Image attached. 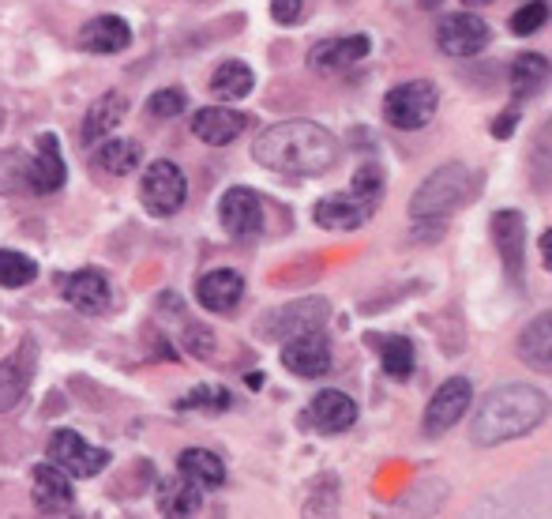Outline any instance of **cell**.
<instances>
[{"label":"cell","instance_id":"obj_1","mask_svg":"<svg viewBox=\"0 0 552 519\" xmlns=\"http://www.w3.org/2000/svg\"><path fill=\"white\" fill-rule=\"evenodd\" d=\"M252 158L286 177H320L335 166L338 140L316 121H282L263 128L252 143Z\"/></svg>","mask_w":552,"mask_h":519},{"label":"cell","instance_id":"obj_2","mask_svg":"<svg viewBox=\"0 0 552 519\" xmlns=\"http://www.w3.org/2000/svg\"><path fill=\"white\" fill-rule=\"evenodd\" d=\"M477 192V173L462 162H447L440 170H432L417 192L410 196V234L417 241H436L444 237L451 215L462 204H470Z\"/></svg>","mask_w":552,"mask_h":519},{"label":"cell","instance_id":"obj_3","mask_svg":"<svg viewBox=\"0 0 552 519\" xmlns=\"http://www.w3.org/2000/svg\"><path fill=\"white\" fill-rule=\"evenodd\" d=\"M545 392H537L530 384H504L489 392V399L477 407L474 425H470V437L481 448H496V444L519 441L530 429L541 425L545 418Z\"/></svg>","mask_w":552,"mask_h":519},{"label":"cell","instance_id":"obj_4","mask_svg":"<svg viewBox=\"0 0 552 519\" xmlns=\"http://www.w3.org/2000/svg\"><path fill=\"white\" fill-rule=\"evenodd\" d=\"M384 204V170L376 162H368L361 170L353 173L350 189L335 192V196H323L312 207V219L323 230H335V234H346V230H361L376 211Z\"/></svg>","mask_w":552,"mask_h":519},{"label":"cell","instance_id":"obj_5","mask_svg":"<svg viewBox=\"0 0 552 519\" xmlns=\"http://www.w3.org/2000/svg\"><path fill=\"white\" fill-rule=\"evenodd\" d=\"M440 110V91L429 79H410L391 87L384 98V121L399 132H417V128L432 125V117Z\"/></svg>","mask_w":552,"mask_h":519},{"label":"cell","instance_id":"obj_6","mask_svg":"<svg viewBox=\"0 0 552 519\" xmlns=\"http://www.w3.org/2000/svg\"><path fill=\"white\" fill-rule=\"evenodd\" d=\"M184 196H188V181H184V173L177 162L158 158V162L147 166L143 181H139V200H143V207H147L151 215H158V219L177 215L184 207Z\"/></svg>","mask_w":552,"mask_h":519},{"label":"cell","instance_id":"obj_7","mask_svg":"<svg viewBox=\"0 0 552 519\" xmlns=\"http://www.w3.org/2000/svg\"><path fill=\"white\" fill-rule=\"evenodd\" d=\"M492 42V27L474 12H451L436 27V46L447 57H477Z\"/></svg>","mask_w":552,"mask_h":519},{"label":"cell","instance_id":"obj_8","mask_svg":"<svg viewBox=\"0 0 552 519\" xmlns=\"http://www.w3.org/2000/svg\"><path fill=\"white\" fill-rule=\"evenodd\" d=\"M49 463L61 467L68 478H94L109 463V456L83 441L76 429H57L49 437Z\"/></svg>","mask_w":552,"mask_h":519},{"label":"cell","instance_id":"obj_9","mask_svg":"<svg viewBox=\"0 0 552 519\" xmlns=\"http://www.w3.org/2000/svg\"><path fill=\"white\" fill-rule=\"evenodd\" d=\"M470 403H474V384H470V380H466V377L444 380V384L436 388V395L429 399L425 418H421L425 433H429V437H440V433H447V429H451V425L459 422L462 414L470 410Z\"/></svg>","mask_w":552,"mask_h":519},{"label":"cell","instance_id":"obj_10","mask_svg":"<svg viewBox=\"0 0 552 519\" xmlns=\"http://www.w3.org/2000/svg\"><path fill=\"white\" fill-rule=\"evenodd\" d=\"M282 362L286 369H293L297 377L316 380L323 373H331V343L323 331H301V335H290L286 346H282Z\"/></svg>","mask_w":552,"mask_h":519},{"label":"cell","instance_id":"obj_11","mask_svg":"<svg viewBox=\"0 0 552 519\" xmlns=\"http://www.w3.org/2000/svg\"><path fill=\"white\" fill-rule=\"evenodd\" d=\"M218 219L226 226V234L237 237V241H248V237H256L263 230V204L260 196L245 185H237L222 196V204H218Z\"/></svg>","mask_w":552,"mask_h":519},{"label":"cell","instance_id":"obj_12","mask_svg":"<svg viewBox=\"0 0 552 519\" xmlns=\"http://www.w3.org/2000/svg\"><path fill=\"white\" fill-rule=\"evenodd\" d=\"M492 241H496V252L504 260V271L511 283L522 279V260H526V222H522L519 211H496L492 215Z\"/></svg>","mask_w":552,"mask_h":519},{"label":"cell","instance_id":"obj_13","mask_svg":"<svg viewBox=\"0 0 552 519\" xmlns=\"http://www.w3.org/2000/svg\"><path fill=\"white\" fill-rule=\"evenodd\" d=\"M34 365H38V346L27 339V343L16 346V354H8L0 362V410H12L27 395L34 380Z\"/></svg>","mask_w":552,"mask_h":519},{"label":"cell","instance_id":"obj_14","mask_svg":"<svg viewBox=\"0 0 552 519\" xmlns=\"http://www.w3.org/2000/svg\"><path fill=\"white\" fill-rule=\"evenodd\" d=\"M61 294H64V301H68L72 309H79V313H87V316L106 313L109 298H113V294H109L106 275H102V271H94V268H83V271L64 275Z\"/></svg>","mask_w":552,"mask_h":519},{"label":"cell","instance_id":"obj_15","mask_svg":"<svg viewBox=\"0 0 552 519\" xmlns=\"http://www.w3.org/2000/svg\"><path fill=\"white\" fill-rule=\"evenodd\" d=\"M357 422V403L338 388H323L305 410V425L320 429V433H342Z\"/></svg>","mask_w":552,"mask_h":519},{"label":"cell","instance_id":"obj_16","mask_svg":"<svg viewBox=\"0 0 552 519\" xmlns=\"http://www.w3.org/2000/svg\"><path fill=\"white\" fill-rule=\"evenodd\" d=\"M368 34H350V38H323L316 46L308 49V68L312 72H335V68H346V64H357L368 57Z\"/></svg>","mask_w":552,"mask_h":519},{"label":"cell","instance_id":"obj_17","mask_svg":"<svg viewBox=\"0 0 552 519\" xmlns=\"http://www.w3.org/2000/svg\"><path fill=\"white\" fill-rule=\"evenodd\" d=\"M245 128H248V117L241 110H230V106H207V110H196V117H192L196 140L211 143V147H226Z\"/></svg>","mask_w":552,"mask_h":519},{"label":"cell","instance_id":"obj_18","mask_svg":"<svg viewBox=\"0 0 552 519\" xmlns=\"http://www.w3.org/2000/svg\"><path fill=\"white\" fill-rule=\"evenodd\" d=\"M132 46V27L121 16H94L79 27V49L109 57V53H121Z\"/></svg>","mask_w":552,"mask_h":519},{"label":"cell","instance_id":"obj_19","mask_svg":"<svg viewBox=\"0 0 552 519\" xmlns=\"http://www.w3.org/2000/svg\"><path fill=\"white\" fill-rule=\"evenodd\" d=\"M31 493H34V504L42 512H68L72 501H76V489H72V478L53 467V463H38L31 471Z\"/></svg>","mask_w":552,"mask_h":519},{"label":"cell","instance_id":"obj_20","mask_svg":"<svg viewBox=\"0 0 552 519\" xmlns=\"http://www.w3.org/2000/svg\"><path fill=\"white\" fill-rule=\"evenodd\" d=\"M196 298L211 313H233L241 305V298H245V279L230 268L207 271L200 279V286H196Z\"/></svg>","mask_w":552,"mask_h":519},{"label":"cell","instance_id":"obj_21","mask_svg":"<svg viewBox=\"0 0 552 519\" xmlns=\"http://www.w3.org/2000/svg\"><path fill=\"white\" fill-rule=\"evenodd\" d=\"M124 113H128V98H124L121 91H106L102 98H94L87 117H83V132H79V140L83 143L106 140L109 132L124 121Z\"/></svg>","mask_w":552,"mask_h":519},{"label":"cell","instance_id":"obj_22","mask_svg":"<svg viewBox=\"0 0 552 519\" xmlns=\"http://www.w3.org/2000/svg\"><path fill=\"white\" fill-rule=\"evenodd\" d=\"M64 158H61V147H57V136H42L38 140V155L31 158V192L34 196H49L64 185Z\"/></svg>","mask_w":552,"mask_h":519},{"label":"cell","instance_id":"obj_23","mask_svg":"<svg viewBox=\"0 0 552 519\" xmlns=\"http://www.w3.org/2000/svg\"><path fill=\"white\" fill-rule=\"evenodd\" d=\"M519 358L537 373L552 369V316L541 313L534 316L526 328L519 331Z\"/></svg>","mask_w":552,"mask_h":519},{"label":"cell","instance_id":"obj_24","mask_svg":"<svg viewBox=\"0 0 552 519\" xmlns=\"http://www.w3.org/2000/svg\"><path fill=\"white\" fill-rule=\"evenodd\" d=\"M177 467H181L184 482H192L200 493L203 489L226 486V463H222L215 452H207V448H184L181 459H177Z\"/></svg>","mask_w":552,"mask_h":519},{"label":"cell","instance_id":"obj_25","mask_svg":"<svg viewBox=\"0 0 552 519\" xmlns=\"http://www.w3.org/2000/svg\"><path fill=\"white\" fill-rule=\"evenodd\" d=\"M143 162V147L136 140H106L94 151V170L106 177H128L139 170Z\"/></svg>","mask_w":552,"mask_h":519},{"label":"cell","instance_id":"obj_26","mask_svg":"<svg viewBox=\"0 0 552 519\" xmlns=\"http://www.w3.org/2000/svg\"><path fill=\"white\" fill-rule=\"evenodd\" d=\"M200 504H203V493L192 482H184L181 474L158 486V508H162L166 519H192L200 512Z\"/></svg>","mask_w":552,"mask_h":519},{"label":"cell","instance_id":"obj_27","mask_svg":"<svg viewBox=\"0 0 552 519\" xmlns=\"http://www.w3.org/2000/svg\"><path fill=\"white\" fill-rule=\"evenodd\" d=\"M256 87V72L245 61H222L211 76V95L222 102H237Z\"/></svg>","mask_w":552,"mask_h":519},{"label":"cell","instance_id":"obj_28","mask_svg":"<svg viewBox=\"0 0 552 519\" xmlns=\"http://www.w3.org/2000/svg\"><path fill=\"white\" fill-rule=\"evenodd\" d=\"M545 79H549V61L541 53H522L519 61L511 64V95L526 102L545 87Z\"/></svg>","mask_w":552,"mask_h":519},{"label":"cell","instance_id":"obj_29","mask_svg":"<svg viewBox=\"0 0 552 519\" xmlns=\"http://www.w3.org/2000/svg\"><path fill=\"white\" fill-rule=\"evenodd\" d=\"M327 320V301H297L290 309H282V313L271 320V328H282L286 331V339L290 335H301V331H320V324Z\"/></svg>","mask_w":552,"mask_h":519},{"label":"cell","instance_id":"obj_30","mask_svg":"<svg viewBox=\"0 0 552 519\" xmlns=\"http://www.w3.org/2000/svg\"><path fill=\"white\" fill-rule=\"evenodd\" d=\"M372 343L380 346L387 377L410 380V373H414V343H410V339H402V335H380V339H372Z\"/></svg>","mask_w":552,"mask_h":519},{"label":"cell","instance_id":"obj_31","mask_svg":"<svg viewBox=\"0 0 552 519\" xmlns=\"http://www.w3.org/2000/svg\"><path fill=\"white\" fill-rule=\"evenodd\" d=\"M31 192V158L19 151H0V196Z\"/></svg>","mask_w":552,"mask_h":519},{"label":"cell","instance_id":"obj_32","mask_svg":"<svg viewBox=\"0 0 552 519\" xmlns=\"http://www.w3.org/2000/svg\"><path fill=\"white\" fill-rule=\"evenodd\" d=\"M34 279H38V264L31 256L16 249H0V286L16 290V286H31Z\"/></svg>","mask_w":552,"mask_h":519},{"label":"cell","instance_id":"obj_33","mask_svg":"<svg viewBox=\"0 0 552 519\" xmlns=\"http://www.w3.org/2000/svg\"><path fill=\"white\" fill-rule=\"evenodd\" d=\"M177 410H211V414H222V410H230V392L215 388V384H200V388H192V392L184 395Z\"/></svg>","mask_w":552,"mask_h":519},{"label":"cell","instance_id":"obj_34","mask_svg":"<svg viewBox=\"0 0 552 519\" xmlns=\"http://www.w3.org/2000/svg\"><path fill=\"white\" fill-rule=\"evenodd\" d=\"M545 19H549V4L545 0H530V4H522L519 12L511 16V31L526 38V34H534L545 27Z\"/></svg>","mask_w":552,"mask_h":519},{"label":"cell","instance_id":"obj_35","mask_svg":"<svg viewBox=\"0 0 552 519\" xmlns=\"http://www.w3.org/2000/svg\"><path fill=\"white\" fill-rule=\"evenodd\" d=\"M184 106H188V98H184L181 87H162V91H154L151 102H147L151 117H158V121H169V117L184 113Z\"/></svg>","mask_w":552,"mask_h":519},{"label":"cell","instance_id":"obj_36","mask_svg":"<svg viewBox=\"0 0 552 519\" xmlns=\"http://www.w3.org/2000/svg\"><path fill=\"white\" fill-rule=\"evenodd\" d=\"M312 12V0H271V19L278 27H301Z\"/></svg>","mask_w":552,"mask_h":519},{"label":"cell","instance_id":"obj_37","mask_svg":"<svg viewBox=\"0 0 552 519\" xmlns=\"http://www.w3.org/2000/svg\"><path fill=\"white\" fill-rule=\"evenodd\" d=\"M188 350H192V354H200V358H207V354L215 350V343H211V331L203 328V324H188Z\"/></svg>","mask_w":552,"mask_h":519},{"label":"cell","instance_id":"obj_38","mask_svg":"<svg viewBox=\"0 0 552 519\" xmlns=\"http://www.w3.org/2000/svg\"><path fill=\"white\" fill-rule=\"evenodd\" d=\"M515 121H519V110H507L500 121H492V136L507 140V136H511V128H515Z\"/></svg>","mask_w":552,"mask_h":519},{"label":"cell","instance_id":"obj_39","mask_svg":"<svg viewBox=\"0 0 552 519\" xmlns=\"http://www.w3.org/2000/svg\"><path fill=\"white\" fill-rule=\"evenodd\" d=\"M549 241H552L549 234H541V260H545V264H549Z\"/></svg>","mask_w":552,"mask_h":519},{"label":"cell","instance_id":"obj_40","mask_svg":"<svg viewBox=\"0 0 552 519\" xmlns=\"http://www.w3.org/2000/svg\"><path fill=\"white\" fill-rule=\"evenodd\" d=\"M462 4H492V0H462Z\"/></svg>","mask_w":552,"mask_h":519},{"label":"cell","instance_id":"obj_41","mask_svg":"<svg viewBox=\"0 0 552 519\" xmlns=\"http://www.w3.org/2000/svg\"><path fill=\"white\" fill-rule=\"evenodd\" d=\"M421 4H425V8H432V4H440V0H421Z\"/></svg>","mask_w":552,"mask_h":519},{"label":"cell","instance_id":"obj_42","mask_svg":"<svg viewBox=\"0 0 552 519\" xmlns=\"http://www.w3.org/2000/svg\"><path fill=\"white\" fill-rule=\"evenodd\" d=\"M0 128H4V110H0Z\"/></svg>","mask_w":552,"mask_h":519},{"label":"cell","instance_id":"obj_43","mask_svg":"<svg viewBox=\"0 0 552 519\" xmlns=\"http://www.w3.org/2000/svg\"><path fill=\"white\" fill-rule=\"evenodd\" d=\"M196 4H207V0H196Z\"/></svg>","mask_w":552,"mask_h":519}]
</instances>
